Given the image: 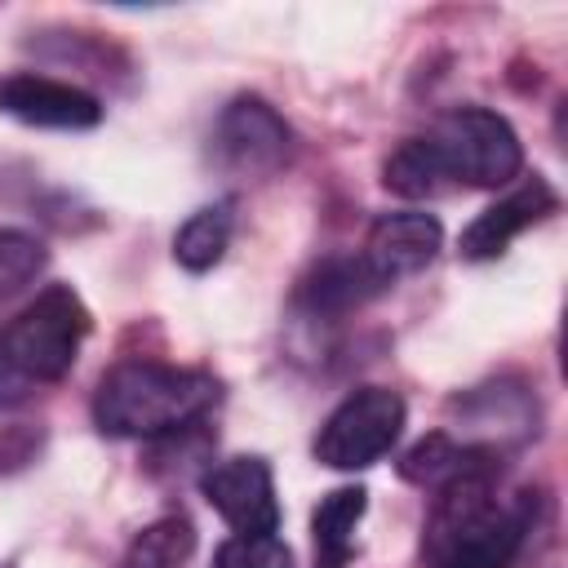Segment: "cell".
<instances>
[{
    "mask_svg": "<svg viewBox=\"0 0 568 568\" xmlns=\"http://www.w3.org/2000/svg\"><path fill=\"white\" fill-rule=\"evenodd\" d=\"M213 568H293V550L275 532H235L217 546Z\"/></svg>",
    "mask_w": 568,
    "mask_h": 568,
    "instance_id": "cell-16",
    "label": "cell"
},
{
    "mask_svg": "<svg viewBox=\"0 0 568 568\" xmlns=\"http://www.w3.org/2000/svg\"><path fill=\"white\" fill-rule=\"evenodd\" d=\"M404 399L390 386H359L351 390L315 435V462L328 470H368L382 462L404 435Z\"/></svg>",
    "mask_w": 568,
    "mask_h": 568,
    "instance_id": "cell-5",
    "label": "cell"
},
{
    "mask_svg": "<svg viewBox=\"0 0 568 568\" xmlns=\"http://www.w3.org/2000/svg\"><path fill=\"white\" fill-rule=\"evenodd\" d=\"M217 404V377L204 368L124 359L93 390V422L115 439H173Z\"/></svg>",
    "mask_w": 568,
    "mask_h": 568,
    "instance_id": "cell-3",
    "label": "cell"
},
{
    "mask_svg": "<svg viewBox=\"0 0 568 568\" xmlns=\"http://www.w3.org/2000/svg\"><path fill=\"white\" fill-rule=\"evenodd\" d=\"M293 151V129L288 120L253 93H240L235 102L222 106L213 124V160L217 169L235 178H271Z\"/></svg>",
    "mask_w": 568,
    "mask_h": 568,
    "instance_id": "cell-6",
    "label": "cell"
},
{
    "mask_svg": "<svg viewBox=\"0 0 568 568\" xmlns=\"http://www.w3.org/2000/svg\"><path fill=\"white\" fill-rule=\"evenodd\" d=\"M555 209H559V200H555L550 182L532 173V178H524L515 191H506L497 204H488V209L462 231L457 253H462L466 262H493V257H501L528 226H537V222L550 217Z\"/></svg>",
    "mask_w": 568,
    "mask_h": 568,
    "instance_id": "cell-10",
    "label": "cell"
},
{
    "mask_svg": "<svg viewBox=\"0 0 568 568\" xmlns=\"http://www.w3.org/2000/svg\"><path fill=\"white\" fill-rule=\"evenodd\" d=\"M49 262L44 240H36L31 231H0V302L22 293Z\"/></svg>",
    "mask_w": 568,
    "mask_h": 568,
    "instance_id": "cell-15",
    "label": "cell"
},
{
    "mask_svg": "<svg viewBox=\"0 0 568 568\" xmlns=\"http://www.w3.org/2000/svg\"><path fill=\"white\" fill-rule=\"evenodd\" d=\"M444 248V226L435 213L422 209H399V213H382L368 235H364V266L373 271V280L382 288L399 284L404 275H417L435 262V253Z\"/></svg>",
    "mask_w": 568,
    "mask_h": 568,
    "instance_id": "cell-9",
    "label": "cell"
},
{
    "mask_svg": "<svg viewBox=\"0 0 568 568\" xmlns=\"http://www.w3.org/2000/svg\"><path fill=\"white\" fill-rule=\"evenodd\" d=\"M377 293H386L373 271L364 266L359 253H342V257H324L297 288V302L311 311V315H346L364 302H373Z\"/></svg>",
    "mask_w": 568,
    "mask_h": 568,
    "instance_id": "cell-11",
    "label": "cell"
},
{
    "mask_svg": "<svg viewBox=\"0 0 568 568\" xmlns=\"http://www.w3.org/2000/svg\"><path fill=\"white\" fill-rule=\"evenodd\" d=\"M89 337V306L71 284L40 288L0 333V359L22 382H62Z\"/></svg>",
    "mask_w": 568,
    "mask_h": 568,
    "instance_id": "cell-4",
    "label": "cell"
},
{
    "mask_svg": "<svg viewBox=\"0 0 568 568\" xmlns=\"http://www.w3.org/2000/svg\"><path fill=\"white\" fill-rule=\"evenodd\" d=\"M0 111L31 124V129H58V133H84L102 124V102L71 84L40 71H13L0 80Z\"/></svg>",
    "mask_w": 568,
    "mask_h": 568,
    "instance_id": "cell-8",
    "label": "cell"
},
{
    "mask_svg": "<svg viewBox=\"0 0 568 568\" xmlns=\"http://www.w3.org/2000/svg\"><path fill=\"white\" fill-rule=\"evenodd\" d=\"M501 470L462 475L430 497L422 528L426 568H510L532 532V493L501 497Z\"/></svg>",
    "mask_w": 568,
    "mask_h": 568,
    "instance_id": "cell-2",
    "label": "cell"
},
{
    "mask_svg": "<svg viewBox=\"0 0 568 568\" xmlns=\"http://www.w3.org/2000/svg\"><path fill=\"white\" fill-rule=\"evenodd\" d=\"M231 231H235V204H231V200H217V204L195 209V213L178 226V235H173V257H178V266L191 271V275L213 271V266L226 257V248H231Z\"/></svg>",
    "mask_w": 568,
    "mask_h": 568,
    "instance_id": "cell-13",
    "label": "cell"
},
{
    "mask_svg": "<svg viewBox=\"0 0 568 568\" xmlns=\"http://www.w3.org/2000/svg\"><path fill=\"white\" fill-rule=\"evenodd\" d=\"M40 453V430L36 426H0V470H22Z\"/></svg>",
    "mask_w": 568,
    "mask_h": 568,
    "instance_id": "cell-17",
    "label": "cell"
},
{
    "mask_svg": "<svg viewBox=\"0 0 568 568\" xmlns=\"http://www.w3.org/2000/svg\"><path fill=\"white\" fill-rule=\"evenodd\" d=\"M364 510H368V493L359 484H346V488H333V493L320 497V506L311 515L315 568H346Z\"/></svg>",
    "mask_w": 568,
    "mask_h": 568,
    "instance_id": "cell-12",
    "label": "cell"
},
{
    "mask_svg": "<svg viewBox=\"0 0 568 568\" xmlns=\"http://www.w3.org/2000/svg\"><path fill=\"white\" fill-rule=\"evenodd\" d=\"M204 501L222 515L235 532H275L280 528V497L275 475L262 457H222L200 475Z\"/></svg>",
    "mask_w": 568,
    "mask_h": 568,
    "instance_id": "cell-7",
    "label": "cell"
},
{
    "mask_svg": "<svg viewBox=\"0 0 568 568\" xmlns=\"http://www.w3.org/2000/svg\"><path fill=\"white\" fill-rule=\"evenodd\" d=\"M27 386H31V382H22V377L0 359V404H18V399L27 395Z\"/></svg>",
    "mask_w": 568,
    "mask_h": 568,
    "instance_id": "cell-18",
    "label": "cell"
},
{
    "mask_svg": "<svg viewBox=\"0 0 568 568\" xmlns=\"http://www.w3.org/2000/svg\"><path fill=\"white\" fill-rule=\"evenodd\" d=\"M191 550H195V528L182 515H164L129 541L120 568H186Z\"/></svg>",
    "mask_w": 568,
    "mask_h": 568,
    "instance_id": "cell-14",
    "label": "cell"
},
{
    "mask_svg": "<svg viewBox=\"0 0 568 568\" xmlns=\"http://www.w3.org/2000/svg\"><path fill=\"white\" fill-rule=\"evenodd\" d=\"M519 169L524 142L506 115L488 106H453L422 138L390 151L382 182L404 200H426L444 186H506Z\"/></svg>",
    "mask_w": 568,
    "mask_h": 568,
    "instance_id": "cell-1",
    "label": "cell"
}]
</instances>
